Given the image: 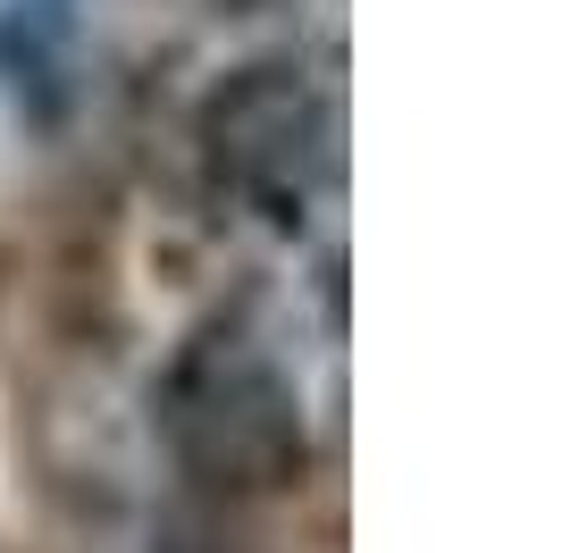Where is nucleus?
I'll list each match as a JSON object with an SVG mask.
<instances>
[{"label": "nucleus", "mask_w": 562, "mask_h": 553, "mask_svg": "<svg viewBox=\"0 0 562 553\" xmlns=\"http://www.w3.org/2000/svg\"><path fill=\"white\" fill-rule=\"evenodd\" d=\"M0 84L34 92V110H50V84H59V18L50 0H9L0 9Z\"/></svg>", "instance_id": "7ed1b4c3"}, {"label": "nucleus", "mask_w": 562, "mask_h": 553, "mask_svg": "<svg viewBox=\"0 0 562 553\" xmlns=\"http://www.w3.org/2000/svg\"><path fill=\"white\" fill-rule=\"evenodd\" d=\"M211 160L278 227H303L311 193L328 177V110L311 101L294 68H252L211 101Z\"/></svg>", "instance_id": "f03ea898"}, {"label": "nucleus", "mask_w": 562, "mask_h": 553, "mask_svg": "<svg viewBox=\"0 0 562 553\" xmlns=\"http://www.w3.org/2000/svg\"><path fill=\"white\" fill-rule=\"evenodd\" d=\"M168 428L211 486H278L303 461V411L244 336H211L186 352V369L168 377Z\"/></svg>", "instance_id": "f257e3e1"}]
</instances>
